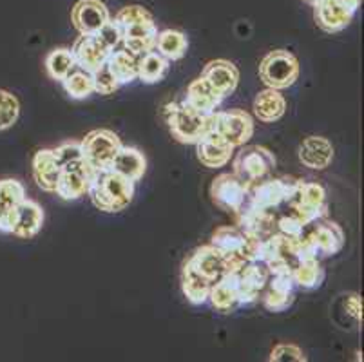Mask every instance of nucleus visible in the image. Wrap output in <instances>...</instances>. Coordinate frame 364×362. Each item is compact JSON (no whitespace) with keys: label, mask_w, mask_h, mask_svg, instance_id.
<instances>
[{"label":"nucleus","mask_w":364,"mask_h":362,"mask_svg":"<svg viewBox=\"0 0 364 362\" xmlns=\"http://www.w3.org/2000/svg\"><path fill=\"white\" fill-rule=\"evenodd\" d=\"M87 196L98 211L107 214L122 212L131 205L134 196V181L118 174L112 169L97 172Z\"/></svg>","instance_id":"nucleus-1"},{"label":"nucleus","mask_w":364,"mask_h":362,"mask_svg":"<svg viewBox=\"0 0 364 362\" xmlns=\"http://www.w3.org/2000/svg\"><path fill=\"white\" fill-rule=\"evenodd\" d=\"M213 115H201L185 102H171L164 109L171 134L185 145H196L213 129Z\"/></svg>","instance_id":"nucleus-2"},{"label":"nucleus","mask_w":364,"mask_h":362,"mask_svg":"<svg viewBox=\"0 0 364 362\" xmlns=\"http://www.w3.org/2000/svg\"><path fill=\"white\" fill-rule=\"evenodd\" d=\"M299 179L264 178L248 187V203L261 211H277L296 194Z\"/></svg>","instance_id":"nucleus-3"},{"label":"nucleus","mask_w":364,"mask_h":362,"mask_svg":"<svg viewBox=\"0 0 364 362\" xmlns=\"http://www.w3.org/2000/svg\"><path fill=\"white\" fill-rule=\"evenodd\" d=\"M287 205L290 208L289 214H292L304 228L314 223L316 219L328 215L326 191L323 185L316 181H299L296 194Z\"/></svg>","instance_id":"nucleus-4"},{"label":"nucleus","mask_w":364,"mask_h":362,"mask_svg":"<svg viewBox=\"0 0 364 362\" xmlns=\"http://www.w3.org/2000/svg\"><path fill=\"white\" fill-rule=\"evenodd\" d=\"M259 78L267 87L277 89V91L292 87L299 78V62L287 49L270 51L261 60Z\"/></svg>","instance_id":"nucleus-5"},{"label":"nucleus","mask_w":364,"mask_h":362,"mask_svg":"<svg viewBox=\"0 0 364 362\" xmlns=\"http://www.w3.org/2000/svg\"><path fill=\"white\" fill-rule=\"evenodd\" d=\"M276 169V156L261 145H241L232 159V172L248 185L268 178Z\"/></svg>","instance_id":"nucleus-6"},{"label":"nucleus","mask_w":364,"mask_h":362,"mask_svg":"<svg viewBox=\"0 0 364 362\" xmlns=\"http://www.w3.org/2000/svg\"><path fill=\"white\" fill-rule=\"evenodd\" d=\"M80 145L82 156L89 167L95 172H102L112 167V161L120 151L122 142L117 132L109 131V129H97V131L89 132L82 139Z\"/></svg>","instance_id":"nucleus-7"},{"label":"nucleus","mask_w":364,"mask_h":362,"mask_svg":"<svg viewBox=\"0 0 364 362\" xmlns=\"http://www.w3.org/2000/svg\"><path fill=\"white\" fill-rule=\"evenodd\" d=\"M213 131L218 132L234 149H240L252 138L254 118L241 109L216 111L213 115Z\"/></svg>","instance_id":"nucleus-8"},{"label":"nucleus","mask_w":364,"mask_h":362,"mask_svg":"<svg viewBox=\"0 0 364 362\" xmlns=\"http://www.w3.org/2000/svg\"><path fill=\"white\" fill-rule=\"evenodd\" d=\"M303 235L319 259L332 257V255L339 254L344 247L343 228L336 221H328L326 218L316 219L314 223H310L304 228Z\"/></svg>","instance_id":"nucleus-9"},{"label":"nucleus","mask_w":364,"mask_h":362,"mask_svg":"<svg viewBox=\"0 0 364 362\" xmlns=\"http://www.w3.org/2000/svg\"><path fill=\"white\" fill-rule=\"evenodd\" d=\"M248 187L250 185L237 178L234 172H223V174L216 176L213 179L210 199L221 211L237 214L243 208V205L247 203Z\"/></svg>","instance_id":"nucleus-10"},{"label":"nucleus","mask_w":364,"mask_h":362,"mask_svg":"<svg viewBox=\"0 0 364 362\" xmlns=\"http://www.w3.org/2000/svg\"><path fill=\"white\" fill-rule=\"evenodd\" d=\"M97 172L92 171L84 158L73 164L60 167L58 176V185H56V196H60L65 201H75V199L84 198L89 192L92 179Z\"/></svg>","instance_id":"nucleus-11"},{"label":"nucleus","mask_w":364,"mask_h":362,"mask_svg":"<svg viewBox=\"0 0 364 362\" xmlns=\"http://www.w3.org/2000/svg\"><path fill=\"white\" fill-rule=\"evenodd\" d=\"M261 303L272 314L287 312L296 301V284L290 274L270 275L259 295Z\"/></svg>","instance_id":"nucleus-12"},{"label":"nucleus","mask_w":364,"mask_h":362,"mask_svg":"<svg viewBox=\"0 0 364 362\" xmlns=\"http://www.w3.org/2000/svg\"><path fill=\"white\" fill-rule=\"evenodd\" d=\"M109 20L111 13L102 0H78L71 9V22L80 35H95Z\"/></svg>","instance_id":"nucleus-13"},{"label":"nucleus","mask_w":364,"mask_h":362,"mask_svg":"<svg viewBox=\"0 0 364 362\" xmlns=\"http://www.w3.org/2000/svg\"><path fill=\"white\" fill-rule=\"evenodd\" d=\"M122 33H124V36H122V48L127 49L134 56L152 51L154 46H156L158 26L154 22V16L124 26Z\"/></svg>","instance_id":"nucleus-14"},{"label":"nucleus","mask_w":364,"mask_h":362,"mask_svg":"<svg viewBox=\"0 0 364 362\" xmlns=\"http://www.w3.org/2000/svg\"><path fill=\"white\" fill-rule=\"evenodd\" d=\"M270 272L263 261H248L237 272V288H240V304H252L259 299Z\"/></svg>","instance_id":"nucleus-15"},{"label":"nucleus","mask_w":364,"mask_h":362,"mask_svg":"<svg viewBox=\"0 0 364 362\" xmlns=\"http://www.w3.org/2000/svg\"><path fill=\"white\" fill-rule=\"evenodd\" d=\"M73 58H75L76 68L84 69V71L92 73L97 71L100 65H104L107 62L109 51L100 40L97 38V35H80L75 40V44L71 48Z\"/></svg>","instance_id":"nucleus-16"},{"label":"nucleus","mask_w":364,"mask_h":362,"mask_svg":"<svg viewBox=\"0 0 364 362\" xmlns=\"http://www.w3.org/2000/svg\"><path fill=\"white\" fill-rule=\"evenodd\" d=\"M236 149L227 144L213 129L196 144V156L207 169H220L232 159Z\"/></svg>","instance_id":"nucleus-17"},{"label":"nucleus","mask_w":364,"mask_h":362,"mask_svg":"<svg viewBox=\"0 0 364 362\" xmlns=\"http://www.w3.org/2000/svg\"><path fill=\"white\" fill-rule=\"evenodd\" d=\"M201 78L207 80L208 85L214 91H218L223 98H227L228 95H232L236 91L237 84H240V69L228 60H210L201 71Z\"/></svg>","instance_id":"nucleus-18"},{"label":"nucleus","mask_w":364,"mask_h":362,"mask_svg":"<svg viewBox=\"0 0 364 362\" xmlns=\"http://www.w3.org/2000/svg\"><path fill=\"white\" fill-rule=\"evenodd\" d=\"M314 18L316 24L323 29L324 33H339L350 26L353 20L355 11L341 2V0H323L319 4L314 6Z\"/></svg>","instance_id":"nucleus-19"},{"label":"nucleus","mask_w":364,"mask_h":362,"mask_svg":"<svg viewBox=\"0 0 364 362\" xmlns=\"http://www.w3.org/2000/svg\"><path fill=\"white\" fill-rule=\"evenodd\" d=\"M187 261L194 268V272L200 274L201 277L207 279L208 283H216L221 275H225L228 272L227 259L210 243L196 248Z\"/></svg>","instance_id":"nucleus-20"},{"label":"nucleus","mask_w":364,"mask_h":362,"mask_svg":"<svg viewBox=\"0 0 364 362\" xmlns=\"http://www.w3.org/2000/svg\"><path fill=\"white\" fill-rule=\"evenodd\" d=\"M208 303L216 312L228 314L234 312L240 304V288H237V272H227L216 283L210 284L208 290Z\"/></svg>","instance_id":"nucleus-21"},{"label":"nucleus","mask_w":364,"mask_h":362,"mask_svg":"<svg viewBox=\"0 0 364 362\" xmlns=\"http://www.w3.org/2000/svg\"><path fill=\"white\" fill-rule=\"evenodd\" d=\"M333 159V147L323 136H309L299 147V161L312 171H324Z\"/></svg>","instance_id":"nucleus-22"},{"label":"nucleus","mask_w":364,"mask_h":362,"mask_svg":"<svg viewBox=\"0 0 364 362\" xmlns=\"http://www.w3.org/2000/svg\"><path fill=\"white\" fill-rule=\"evenodd\" d=\"M44 225V211L36 201L26 198L18 207L15 214V227H13V235L21 239L35 238L42 230Z\"/></svg>","instance_id":"nucleus-23"},{"label":"nucleus","mask_w":364,"mask_h":362,"mask_svg":"<svg viewBox=\"0 0 364 362\" xmlns=\"http://www.w3.org/2000/svg\"><path fill=\"white\" fill-rule=\"evenodd\" d=\"M223 96L218 91H214L205 78L193 80L187 87V95H185V104L191 105L194 111L201 112V115H213L218 111V107L223 102Z\"/></svg>","instance_id":"nucleus-24"},{"label":"nucleus","mask_w":364,"mask_h":362,"mask_svg":"<svg viewBox=\"0 0 364 362\" xmlns=\"http://www.w3.org/2000/svg\"><path fill=\"white\" fill-rule=\"evenodd\" d=\"M58 176H60V165L53 154V149H42L33 156V178L42 191L55 194Z\"/></svg>","instance_id":"nucleus-25"},{"label":"nucleus","mask_w":364,"mask_h":362,"mask_svg":"<svg viewBox=\"0 0 364 362\" xmlns=\"http://www.w3.org/2000/svg\"><path fill=\"white\" fill-rule=\"evenodd\" d=\"M254 116L263 124H274L287 112V100L277 89L267 87L254 98Z\"/></svg>","instance_id":"nucleus-26"},{"label":"nucleus","mask_w":364,"mask_h":362,"mask_svg":"<svg viewBox=\"0 0 364 362\" xmlns=\"http://www.w3.org/2000/svg\"><path fill=\"white\" fill-rule=\"evenodd\" d=\"M111 169L136 183V181L144 178L145 171H147V158H145V154L140 149L122 145L117 158L112 161Z\"/></svg>","instance_id":"nucleus-27"},{"label":"nucleus","mask_w":364,"mask_h":362,"mask_svg":"<svg viewBox=\"0 0 364 362\" xmlns=\"http://www.w3.org/2000/svg\"><path fill=\"white\" fill-rule=\"evenodd\" d=\"M292 281L301 290H316L324 281V268L319 257H304L292 270Z\"/></svg>","instance_id":"nucleus-28"},{"label":"nucleus","mask_w":364,"mask_h":362,"mask_svg":"<svg viewBox=\"0 0 364 362\" xmlns=\"http://www.w3.org/2000/svg\"><path fill=\"white\" fill-rule=\"evenodd\" d=\"M168 69H171V62L164 58L156 49L138 56V80H141L144 84H158V82L165 80V76L168 75Z\"/></svg>","instance_id":"nucleus-29"},{"label":"nucleus","mask_w":364,"mask_h":362,"mask_svg":"<svg viewBox=\"0 0 364 362\" xmlns=\"http://www.w3.org/2000/svg\"><path fill=\"white\" fill-rule=\"evenodd\" d=\"M107 65L120 85L132 84L134 80H138V56L129 53L127 49L118 48L111 51Z\"/></svg>","instance_id":"nucleus-30"},{"label":"nucleus","mask_w":364,"mask_h":362,"mask_svg":"<svg viewBox=\"0 0 364 362\" xmlns=\"http://www.w3.org/2000/svg\"><path fill=\"white\" fill-rule=\"evenodd\" d=\"M210 284L213 283H208L207 279L196 274L194 268L188 265V261H185L183 268H181V292H183L188 303L194 304V307L207 303Z\"/></svg>","instance_id":"nucleus-31"},{"label":"nucleus","mask_w":364,"mask_h":362,"mask_svg":"<svg viewBox=\"0 0 364 362\" xmlns=\"http://www.w3.org/2000/svg\"><path fill=\"white\" fill-rule=\"evenodd\" d=\"M154 49L168 62H178L187 53L188 38L180 29H161V31H158Z\"/></svg>","instance_id":"nucleus-32"},{"label":"nucleus","mask_w":364,"mask_h":362,"mask_svg":"<svg viewBox=\"0 0 364 362\" xmlns=\"http://www.w3.org/2000/svg\"><path fill=\"white\" fill-rule=\"evenodd\" d=\"M60 84L64 85V91L68 92L73 100H85L95 92L92 75L80 68L73 69V71L62 80Z\"/></svg>","instance_id":"nucleus-33"},{"label":"nucleus","mask_w":364,"mask_h":362,"mask_svg":"<svg viewBox=\"0 0 364 362\" xmlns=\"http://www.w3.org/2000/svg\"><path fill=\"white\" fill-rule=\"evenodd\" d=\"M75 68V58H73V53L69 48L53 49L46 56V71H48L49 78L56 80V82H62Z\"/></svg>","instance_id":"nucleus-34"},{"label":"nucleus","mask_w":364,"mask_h":362,"mask_svg":"<svg viewBox=\"0 0 364 362\" xmlns=\"http://www.w3.org/2000/svg\"><path fill=\"white\" fill-rule=\"evenodd\" d=\"M26 199V188L16 179H0V218L15 211Z\"/></svg>","instance_id":"nucleus-35"},{"label":"nucleus","mask_w":364,"mask_h":362,"mask_svg":"<svg viewBox=\"0 0 364 362\" xmlns=\"http://www.w3.org/2000/svg\"><path fill=\"white\" fill-rule=\"evenodd\" d=\"M21 115V104L15 95L0 89V131L13 127Z\"/></svg>","instance_id":"nucleus-36"},{"label":"nucleus","mask_w":364,"mask_h":362,"mask_svg":"<svg viewBox=\"0 0 364 362\" xmlns=\"http://www.w3.org/2000/svg\"><path fill=\"white\" fill-rule=\"evenodd\" d=\"M91 75L92 84H95V92H98V95H112V92L118 91V89L122 87V85L118 84V80L114 78V75L111 73V69H109L107 62H105L104 65H100L97 71H92Z\"/></svg>","instance_id":"nucleus-37"},{"label":"nucleus","mask_w":364,"mask_h":362,"mask_svg":"<svg viewBox=\"0 0 364 362\" xmlns=\"http://www.w3.org/2000/svg\"><path fill=\"white\" fill-rule=\"evenodd\" d=\"M95 35H97V38L100 40L109 51H114V49L122 48V36H124V33H122L120 24L114 18L105 22Z\"/></svg>","instance_id":"nucleus-38"},{"label":"nucleus","mask_w":364,"mask_h":362,"mask_svg":"<svg viewBox=\"0 0 364 362\" xmlns=\"http://www.w3.org/2000/svg\"><path fill=\"white\" fill-rule=\"evenodd\" d=\"M270 362H306L309 357L304 355V351L299 346L290 343H281L274 346L272 353L268 357Z\"/></svg>","instance_id":"nucleus-39"},{"label":"nucleus","mask_w":364,"mask_h":362,"mask_svg":"<svg viewBox=\"0 0 364 362\" xmlns=\"http://www.w3.org/2000/svg\"><path fill=\"white\" fill-rule=\"evenodd\" d=\"M53 154H55L56 161H58V165L60 167H64V165L68 164H73V161H78V159H82L84 156H82V145L80 142H65V144L58 145L56 149H53Z\"/></svg>","instance_id":"nucleus-40"},{"label":"nucleus","mask_w":364,"mask_h":362,"mask_svg":"<svg viewBox=\"0 0 364 362\" xmlns=\"http://www.w3.org/2000/svg\"><path fill=\"white\" fill-rule=\"evenodd\" d=\"M151 11L149 9H145L144 6H125V8H122L120 11L117 13V16H114V20H117L118 24H120V28H124V26L127 24H132V22H138V20H144V18H151Z\"/></svg>","instance_id":"nucleus-41"},{"label":"nucleus","mask_w":364,"mask_h":362,"mask_svg":"<svg viewBox=\"0 0 364 362\" xmlns=\"http://www.w3.org/2000/svg\"><path fill=\"white\" fill-rule=\"evenodd\" d=\"M277 232L287 235H292V238H297V235H303L304 227L294 218L292 214H283L281 218H277Z\"/></svg>","instance_id":"nucleus-42"},{"label":"nucleus","mask_w":364,"mask_h":362,"mask_svg":"<svg viewBox=\"0 0 364 362\" xmlns=\"http://www.w3.org/2000/svg\"><path fill=\"white\" fill-rule=\"evenodd\" d=\"M346 310H348V314L352 315L355 321H360V319H363V301H360L359 295L352 294L346 297Z\"/></svg>","instance_id":"nucleus-43"},{"label":"nucleus","mask_w":364,"mask_h":362,"mask_svg":"<svg viewBox=\"0 0 364 362\" xmlns=\"http://www.w3.org/2000/svg\"><path fill=\"white\" fill-rule=\"evenodd\" d=\"M341 2H343V4L346 6V8L353 9V11H355V13H357V9L360 8V4H363V0H341Z\"/></svg>","instance_id":"nucleus-44"},{"label":"nucleus","mask_w":364,"mask_h":362,"mask_svg":"<svg viewBox=\"0 0 364 362\" xmlns=\"http://www.w3.org/2000/svg\"><path fill=\"white\" fill-rule=\"evenodd\" d=\"M303 2H306V4H310V6H316V4H319V2H323V0H303Z\"/></svg>","instance_id":"nucleus-45"}]
</instances>
